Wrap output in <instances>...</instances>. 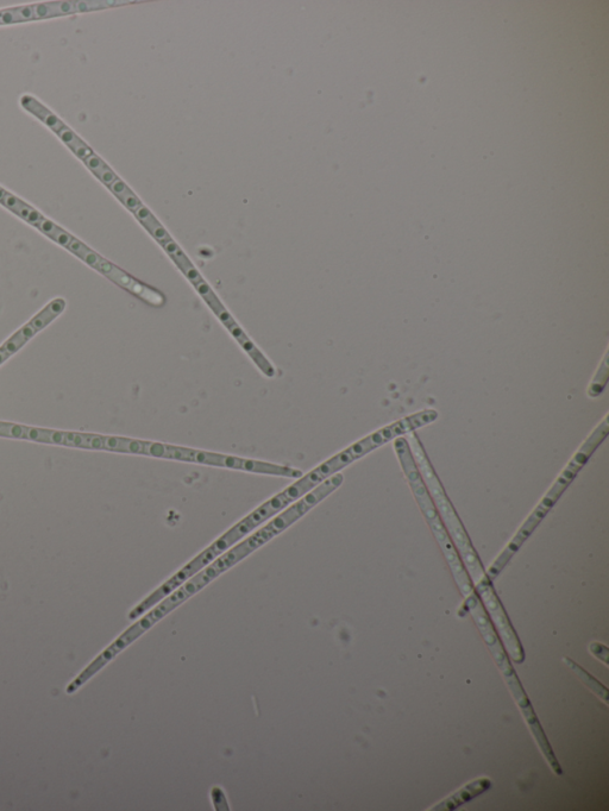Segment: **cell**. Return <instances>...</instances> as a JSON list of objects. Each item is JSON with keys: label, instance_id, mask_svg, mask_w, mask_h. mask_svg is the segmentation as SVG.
Masks as SVG:
<instances>
[{"label": "cell", "instance_id": "cell-1", "mask_svg": "<svg viewBox=\"0 0 609 811\" xmlns=\"http://www.w3.org/2000/svg\"><path fill=\"white\" fill-rule=\"evenodd\" d=\"M343 468L334 456L329 461L320 464L318 468L310 471L309 474L301 476L300 479L293 483L280 494L274 496L250 513L248 517L240 521L234 527L230 528L228 532L221 538L217 539L210 548L203 552V556L207 562H213L218 556H221L226 550L230 549L232 545L236 544L238 540L246 537L247 534L253 532L256 527L266 523L273 515L282 511L287 506L294 504L295 501L303 498L304 495L309 494L313 488L319 486L329 477L339 473Z\"/></svg>", "mask_w": 609, "mask_h": 811}, {"label": "cell", "instance_id": "cell-2", "mask_svg": "<svg viewBox=\"0 0 609 811\" xmlns=\"http://www.w3.org/2000/svg\"><path fill=\"white\" fill-rule=\"evenodd\" d=\"M608 433L609 421L608 416H606L604 421H602V423L596 427L592 435H590L586 442L583 443L581 449L577 451V454L568 464V467L565 468L562 475L558 477L557 481L554 483V486H552L548 494L545 495L541 505L535 509V512H533L529 519L525 521V524L520 527L517 536L512 539V542L508 544L505 551L501 553L497 561H495L492 564V567L488 569L487 577L489 581L493 582L497 580V577L501 574V571L506 568V565L511 561L512 557L516 555L517 551L521 548V545L526 542L527 538H529L533 531L536 530L537 526L541 524V521L545 518V515L548 514L550 509L555 506L557 500L560 499V496L564 493V490L568 488L569 484L573 482L577 473H579L583 465H585L589 460V457L592 456L596 448H598V446L604 442L608 436Z\"/></svg>", "mask_w": 609, "mask_h": 811}, {"label": "cell", "instance_id": "cell-3", "mask_svg": "<svg viewBox=\"0 0 609 811\" xmlns=\"http://www.w3.org/2000/svg\"><path fill=\"white\" fill-rule=\"evenodd\" d=\"M394 448L395 451H397L401 468H403L408 483H410L412 488V492L414 496H416L418 505L420 508H422L423 514L425 515L426 520H428L433 534H435L445 557H447V561L450 565L452 574L455 576L458 587H460L464 597L468 599V597L474 594L472 582H470L467 572L464 570L460 558H458L455 546L452 545L448 532L445 530L441 518H439L437 509L435 505H433V501L428 489L425 487L424 480L422 479V476L419 475L418 467L416 462H414L410 445H408L405 438L399 437L395 439Z\"/></svg>", "mask_w": 609, "mask_h": 811}, {"label": "cell", "instance_id": "cell-4", "mask_svg": "<svg viewBox=\"0 0 609 811\" xmlns=\"http://www.w3.org/2000/svg\"><path fill=\"white\" fill-rule=\"evenodd\" d=\"M408 435H410V444L408 445H410V449L412 450L414 462H416L417 467L420 469L425 483L428 484L432 499L435 500V504L442 514L444 523L447 524L452 539H454L458 550L461 552V556L464 563L467 565L470 576H472L474 583L477 584V582L486 578L479 557H477L476 551L467 536V532L464 531L461 521L458 519L454 507L451 506L447 494H445L441 482H439L435 471H433L417 436L414 435L413 432L408 433Z\"/></svg>", "mask_w": 609, "mask_h": 811}, {"label": "cell", "instance_id": "cell-5", "mask_svg": "<svg viewBox=\"0 0 609 811\" xmlns=\"http://www.w3.org/2000/svg\"><path fill=\"white\" fill-rule=\"evenodd\" d=\"M140 455L163 458L187 463L211 465V467L248 471V473L265 474L300 479L303 471L273 463L246 460V458L213 454V452L180 448L161 443L143 442Z\"/></svg>", "mask_w": 609, "mask_h": 811}, {"label": "cell", "instance_id": "cell-6", "mask_svg": "<svg viewBox=\"0 0 609 811\" xmlns=\"http://www.w3.org/2000/svg\"><path fill=\"white\" fill-rule=\"evenodd\" d=\"M249 555L250 553L246 548H244L242 543L237 545L236 548L232 549L231 551L226 552L223 557L217 559V561L211 564L209 568L199 572V574L196 575V577H193L191 581H188L184 587L179 588L177 592L173 593L171 596H168L167 599L161 602L158 607L153 609L152 612L148 613V615L144 616V618L138 621L136 624L137 630L142 633L147 632L149 628H152L156 622L165 618L166 615L174 611V609L180 606L182 602L190 599L191 596L197 594L199 590L206 587L207 584L215 580V578L219 575L223 574L224 571L234 567L235 564L241 562L243 558H246Z\"/></svg>", "mask_w": 609, "mask_h": 811}, {"label": "cell", "instance_id": "cell-7", "mask_svg": "<svg viewBox=\"0 0 609 811\" xmlns=\"http://www.w3.org/2000/svg\"><path fill=\"white\" fill-rule=\"evenodd\" d=\"M343 481L344 476L338 473L332 475L323 483H320L319 486L313 490V492L307 494L304 499H301L297 504L288 508L287 511L273 519L271 523L261 528V530L253 534V536L244 540L243 543L246 545V548L250 552L261 548L262 545H265L269 540H272L274 537L278 536V534L284 532L286 528L293 525L295 521L303 518L304 515L309 513L313 507H316L319 502L328 498L330 494L334 493L336 489L342 486Z\"/></svg>", "mask_w": 609, "mask_h": 811}, {"label": "cell", "instance_id": "cell-8", "mask_svg": "<svg viewBox=\"0 0 609 811\" xmlns=\"http://www.w3.org/2000/svg\"><path fill=\"white\" fill-rule=\"evenodd\" d=\"M0 437L31 440V442L71 446L93 450L94 437L89 433L61 432L35 429L23 425L3 423L0 421Z\"/></svg>", "mask_w": 609, "mask_h": 811}, {"label": "cell", "instance_id": "cell-9", "mask_svg": "<svg viewBox=\"0 0 609 811\" xmlns=\"http://www.w3.org/2000/svg\"><path fill=\"white\" fill-rule=\"evenodd\" d=\"M197 288V291L200 295L204 298L207 304L212 308V311L215 312L219 319L222 320V323L228 328V330L232 333L238 342L242 345L243 349L248 352V355L253 358V361L257 364V367L261 369V372L268 377L275 376V370L272 367V364L268 362L267 358L263 356L259 349L255 347L253 343L250 342V339L246 336V333L237 325L234 318L230 316V313L225 310V307L222 305L221 301L218 300L216 294L212 292V289L209 285L206 284L204 280L198 282L197 285H194Z\"/></svg>", "mask_w": 609, "mask_h": 811}, {"label": "cell", "instance_id": "cell-10", "mask_svg": "<svg viewBox=\"0 0 609 811\" xmlns=\"http://www.w3.org/2000/svg\"><path fill=\"white\" fill-rule=\"evenodd\" d=\"M476 589L482 601L485 602L488 612L491 613L502 638H504L508 653H510L517 663H523L525 659L524 651L521 649L519 640L516 633L513 631L510 621L507 619L504 608H502L497 595L494 593L491 581L486 577L485 580L476 584Z\"/></svg>", "mask_w": 609, "mask_h": 811}, {"label": "cell", "instance_id": "cell-11", "mask_svg": "<svg viewBox=\"0 0 609 811\" xmlns=\"http://www.w3.org/2000/svg\"><path fill=\"white\" fill-rule=\"evenodd\" d=\"M66 303L62 299H56L50 303L45 310L31 320V322L16 332L2 348H0V364L8 360L11 355L20 350L25 343L33 338L37 332L46 328L49 323L60 316L62 311L65 310Z\"/></svg>", "mask_w": 609, "mask_h": 811}, {"label": "cell", "instance_id": "cell-12", "mask_svg": "<svg viewBox=\"0 0 609 811\" xmlns=\"http://www.w3.org/2000/svg\"><path fill=\"white\" fill-rule=\"evenodd\" d=\"M505 677L508 683V687H510L514 699L517 700L519 707L521 708V712H523L527 724H529L533 735H535L537 744L539 745V747H541V750L544 753L546 760H548L551 769L556 772L557 776H561L563 773L561 766L560 764H558L554 752H552V748L549 744V741L545 737L541 724H539L537 716L535 712H533L531 703L529 699H527V696L524 693L523 687H521L518 677L516 676V674H514V672L513 674Z\"/></svg>", "mask_w": 609, "mask_h": 811}, {"label": "cell", "instance_id": "cell-13", "mask_svg": "<svg viewBox=\"0 0 609 811\" xmlns=\"http://www.w3.org/2000/svg\"><path fill=\"white\" fill-rule=\"evenodd\" d=\"M467 605L470 612L473 614V618L476 621L477 626L480 628L483 639H485L486 644L488 645L489 649H491L495 660H497L499 668L502 670V672H504L505 676L513 674L514 671L512 666L510 663H508L505 651L500 645V641L497 634H495L493 630L491 621H489L488 616L485 613V609H483L475 594L468 597Z\"/></svg>", "mask_w": 609, "mask_h": 811}, {"label": "cell", "instance_id": "cell-14", "mask_svg": "<svg viewBox=\"0 0 609 811\" xmlns=\"http://www.w3.org/2000/svg\"><path fill=\"white\" fill-rule=\"evenodd\" d=\"M94 268L98 269L99 272H102L106 276H109V278L117 282L118 285L127 288L128 291L133 292L141 299L148 301L150 304L161 306L163 303H165V299H163L159 292H156L154 289L148 288L147 286L142 285L141 282L130 278L128 274H125L121 269H118L110 262L102 259V257H100V260Z\"/></svg>", "mask_w": 609, "mask_h": 811}, {"label": "cell", "instance_id": "cell-15", "mask_svg": "<svg viewBox=\"0 0 609 811\" xmlns=\"http://www.w3.org/2000/svg\"><path fill=\"white\" fill-rule=\"evenodd\" d=\"M491 781L487 778H481L479 781H475L466 785L460 791H457L456 794L452 795L448 800H445L442 803H439L437 807L433 808V810H445L451 811L455 810L456 808L462 806V804L472 801L473 798L482 794L489 788H491Z\"/></svg>", "mask_w": 609, "mask_h": 811}, {"label": "cell", "instance_id": "cell-16", "mask_svg": "<svg viewBox=\"0 0 609 811\" xmlns=\"http://www.w3.org/2000/svg\"><path fill=\"white\" fill-rule=\"evenodd\" d=\"M21 105L25 110L29 111L31 115L41 119L56 135H59L62 130L67 128V125L62 122L60 118L56 117L53 112H50L45 106L37 102L34 97L28 96V94H25V96L21 98Z\"/></svg>", "mask_w": 609, "mask_h": 811}, {"label": "cell", "instance_id": "cell-17", "mask_svg": "<svg viewBox=\"0 0 609 811\" xmlns=\"http://www.w3.org/2000/svg\"><path fill=\"white\" fill-rule=\"evenodd\" d=\"M0 204L8 207L10 211L23 218L25 222H28L34 226H37V224H39L41 220L45 218L41 215V213L34 210L33 207L23 203L22 200L12 196L10 193L5 194V197Z\"/></svg>", "mask_w": 609, "mask_h": 811}, {"label": "cell", "instance_id": "cell-18", "mask_svg": "<svg viewBox=\"0 0 609 811\" xmlns=\"http://www.w3.org/2000/svg\"><path fill=\"white\" fill-rule=\"evenodd\" d=\"M135 216L137 217L140 222L146 226V229L152 234L156 240H158L161 244L165 243L169 240H172L171 236L168 235V232L163 229V226L155 219L146 206H141L140 209L134 212Z\"/></svg>", "mask_w": 609, "mask_h": 811}, {"label": "cell", "instance_id": "cell-19", "mask_svg": "<svg viewBox=\"0 0 609 811\" xmlns=\"http://www.w3.org/2000/svg\"><path fill=\"white\" fill-rule=\"evenodd\" d=\"M84 163L87 168H89L90 171L106 186L110 187L113 182L118 179L117 175L113 173L111 169L105 165V162L94 153L89 157H86Z\"/></svg>", "mask_w": 609, "mask_h": 811}, {"label": "cell", "instance_id": "cell-20", "mask_svg": "<svg viewBox=\"0 0 609 811\" xmlns=\"http://www.w3.org/2000/svg\"><path fill=\"white\" fill-rule=\"evenodd\" d=\"M564 662L567 663L569 668L573 670L577 676L580 677V680H582L583 683H585L589 689L593 690V693H595L596 695L601 697L602 700L608 703V691L605 687H602V685L598 681L594 680V678L590 676L588 672L580 668V666L577 665L575 662H573V660L569 658H564Z\"/></svg>", "mask_w": 609, "mask_h": 811}, {"label": "cell", "instance_id": "cell-21", "mask_svg": "<svg viewBox=\"0 0 609 811\" xmlns=\"http://www.w3.org/2000/svg\"><path fill=\"white\" fill-rule=\"evenodd\" d=\"M110 190L115 196L128 207L130 211H137L142 206L141 201L129 190V187L122 180L117 179L110 186Z\"/></svg>", "mask_w": 609, "mask_h": 811}, {"label": "cell", "instance_id": "cell-22", "mask_svg": "<svg viewBox=\"0 0 609 811\" xmlns=\"http://www.w3.org/2000/svg\"><path fill=\"white\" fill-rule=\"evenodd\" d=\"M36 228H39L43 234L61 244L62 247L68 248V245L73 241V237L71 235L67 234L66 231L60 229L58 225H55L46 218H43L41 222L37 224Z\"/></svg>", "mask_w": 609, "mask_h": 811}, {"label": "cell", "instance_id": "cell-23", "mask_svg": "<svg viewBox=\"0 0 609 811\" xmlns=\"http://www.w3.org/2000/svg\"><path fill=\"white\" fill-rule=\"evenodd\" d=\"M608 373L609 368H608V351H607L604 358V362H602L598 374H596V376L594 377V381L592 382V385H590L588 391L589 396H592V398H596V396H599L602 393V391H604V388L606 387L608 381Z\"/></svg>", "mask_w": 609, "mask_h": 811}, {"label": "cell", "instance_id": "cell-24", "mask_svg": "<svg viewBox=\"0 0 609 811\" xmlns=\"http://www.w3.org/2000/svg\"><path fill=\"white\" fill-rule=\"evenodd\" d=\"M5 194H6V191H4L3 188H0V201L3 200V198L5 197Z\"/></svg>", "mask_w": 609, "mask_h": 811}]
</instances>
